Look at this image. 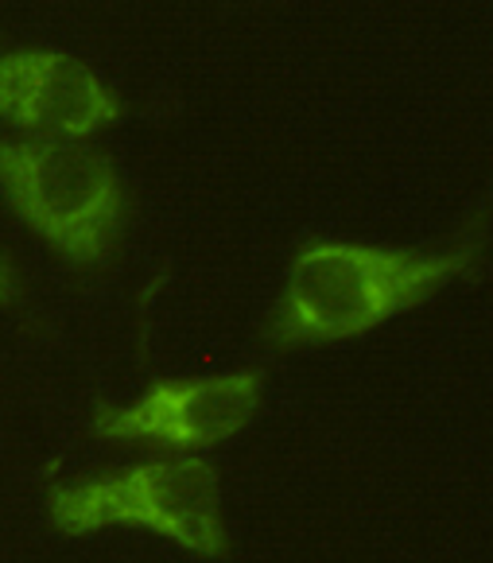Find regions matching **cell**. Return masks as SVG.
I'll use <instances>...</instances> for the list:
<instances>
[{
	"mask_svg": "<svg viewBox=\"0 0 493 563\" xmlns=\"http://www.w3.org/2000/svg\"><path fill=\"white\" fill-rule=\"evenodd\" d=\"M17 296V276H12V268L0 261V303H9V299Z\"/></svg>",
	"mask_w": 493,
	"mask_h": 563,
	"instance_id": "8992f818",
	"label": "cell"
},
{
	"mask_svg": "<svg viewBox=\"0 0 493 563\" xmlns=\"http://www.w3.org/2000/svg\"><path fill=\"white\" fill-rule=\"evenodd\" d=\"M264 382L256 369L218 373V377H183L156 382L129 405H106L94 416V431L106 443L198 455L222 448L253 423Z\"/></svg>",
	"mask_w": 493,
	"mask_h": 563,
	"instance_id": "277c9868",
	"label": "cell"
},
{
	"mask_svg": "<svg viewBox=\"0 0 493 563\" xmlns=\"http://www.w3.org/2000/svg\"><path fill=\"white\" fill-rule=\"evenodd\" d=\"M0 191L32 233L83 268L113 261L124 233V179L86 136H0Z\"/></svg>",
	"mask_w": 493,
	"mask_h": 563,
	"instance_id": "7a4b0ae2",
	"label": "cell"
},
{
	"mask_svg": "<svg viewBox=\"0 0 493 563\" xmlns=\"http://www.w3.org/2000/svg\"><path fill=\"white\" fill-rule=\"evenodd\" d=\"M478 257L482 238H462L431 253L365 241H307L292 257L269 339L292 350L370 334L451 280L470 276Z\"/></svg>",
	"mask_w": 493,
	"mask_h": 563,
	"instance_id": "6da1fadb",
	"label": "cell"
},
{
	"mask_svg": "<svg viewBox=\"0 0 493 563\" xmlns=\"http://www.w3.org/2000/svg\"><path fill=\"white\" fill-rule=\"evenodd\" d=\"M47 514L66 537L144 529L206 560L230 552L222 478L198 455H164L98 478L58 482L47 494Z\"/></svg>",
	"mask_w": 493,
	"mask_h": 563,
	"instance_id": "3957f363",
	"label": "cell"
},
{
	"mask_svg": "<svg viewBox=\"0 0 493 563\" xmlns=\"http://www.w3.org/2000/svg\"><path fill=\"white\" fill-rule=\"evenodd\" d=\"M0 121L43 136H94L121 121V98L66 51H9L0 55Z\"/></svg>",
	"mask_w": 493,
	"mask_h": 563,
	"instance_id": "5b68a950",
	"label": "cell"
}]
</instances>
